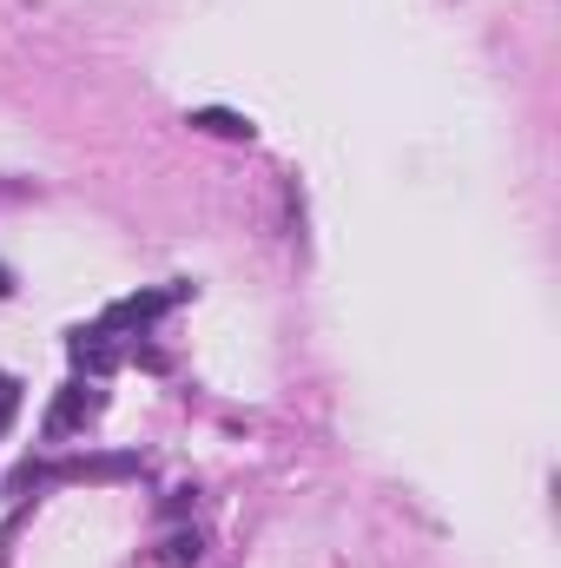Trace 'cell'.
<instances>
[{
    "instance_id": "1",
    "label": "cell",
    "mask_w": 561,
    "mask_h": 568,
    "mask_svg": "<svg viewBox=\"0 0 561 568\" xmlns=\"http://www.w3.org/2000/svg\"><path fill=\"white\" fill-rule=\"evenodd\" d=\"M178 297H185V284H172V291H140V297H120V304L106 311V331H145V324H152V317H165Z\"/></svg>"
},
{
    "instance_id": "2",
    "label": "cell",
    "mask_w": 561,
    "mask_h": 568,
    "mask_svg": "<svg viewBox=\"0 0 561 568\" xmlns=\"http://www.w3.org/2000/svg\"><path fill=\"white\" fill-rule=\"evenodd\" d=\"M47 476H73V483H120V476H140V456H133V449H120V456H73V463H60V469H47Z\"/></svg>"
},
{
    "instance_id": "3",
    "label": "cell",
    "mask_w": 561,
    "mask_h": 568,
    "mask_svg": "<svg viewBox=\"0 0 561 568\" xmlns=\"http://www.w3.org/2000/svg\"><path fill=\"white\" fill-rule=\"evenodd\" d=\"M73 364L93 371V377L120 371V344H113V331H106V324H100V331H80V337H73Z\"/></svg>"
},
{
    "instance_id": "4",
    "label": "cell",
    "mask_w": 561,
    "mask_h": 568,
    "mask_svg": "<svg viewBox=\"0 0 561 568\" xmlns=\"http://www.w3.org/2000/svg\"><path fill=\"white\" fill-rule=\"evenodd\" d=\"M185 126H198V133H212V140H252V133H258V126H252L245 113H232V106H192Z\"/></svg>"
},
{
    "instance_id": "5",
    "label": "cell",
    "mask_w": 561,
    "mask_h": 568,
    "mask_svg": "<svg viewBox=\"0 0 561 568\" xmlns=\"http://www.w3.org/2000/svg\"><path fill=\"white\" fill-rule=\"evenodd\" d=\"M93 410H100V397H86V390L73 384V390L60 397V410H53V424H47V436H67V429H73V424H86Z\"/></svg>"
},
{
    "instance_id": "6",
    "label": "cell",
    "mask_w": 561,
    "mask_h": 568,
    "mask_svg": "<svg viewBox=\"0 0 561 568\" xmlns=\"http://www.w3.org/2000/svg\"><path fill=\"white\" fill-rule=\"evenodd\" d=\"M198 549H205L198 536H165V542H159V568H192Z\"/></svg>"
},
{
    "instance_id": "7",
    "label": "cell",
    "mask_w": 561,
    "mask_h": 568,
    "mask_svg": "<svg viewBox=\"0 0 561 568\" xmlns=\"http://www.w3.org/2000/svg\"><path fill=\"white\" fill-rule=\"evenodd\" d=\"M13 410H20V384H13V377H0V429H7Z\"/></svg>"
},
{
    "instance_id": "8",
    "label": "cell",
    "mask_w": 561,
    "mask_h": 568,
    "mask_svg": "<svg viewBox=\"0 0 561 568\" xmlns=\"http://www.w3.org/2000/svg\"><path fill=\"white\" fill-rule=\"evenodd\" d=\"M7 291H13V284H7V265H0V297H7Z\"/></svg>"
}]
</instances>
